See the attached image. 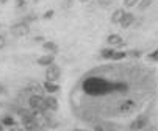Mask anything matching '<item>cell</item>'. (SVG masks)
Instances as JSON below:
<instances>
[{
	"instance_id": "cell-29",
	"label": "cell",
	"mask_w": 158,
	"mask_h": 131,
	"mask_svg": "<svg viewBox=\"0 0 158 131\" xmlns=\"http://www.w3.org/2000/svg\"><path fill=\"white\" fill-rule=\"evenodd\" d=\"M74 131H86V129H80V128H75Z\"/></svg>"
},
{
	"instance_id": "cell-17",
	"label": "cell",
	"mask_w": 158,
	"mask_h": 131,
	"mask_svg": "<svg viewBox=\"0 0 158 131\" xmlns=\"http://www.w3.org/2000/svg\"><path fill=\"white\" fill-rule=\"evenodd\" d=\"M116 50L114 49H111V47H106V49H102V52H100V55H102V58H106V59H111V56H113V53H114Z\"/></svg>"
},
{
	"instance_id": "cell-10",
	"label": "cell",
	"mask_w": 158,
	"mask_h": 131,
	"mask_svg": "<svg viewBox=\"0 0 158 131\" xmlns=\"http://www.w3.org/2000/svg\"><path fill=\"white\" fill-rule=\"evenodd\" d=\"M44 100H46L47 111H50V113H55L56 109H58V100H56L53 95H47V97H44Z\"/></svg>"
},
{
	"instance_id": "cell-32",
	"label": "cell",
	"mask_w": 158,
	"mask_h": 131,
	"mask_svg": "<svg viewBox=\"0 0 158 131\" xmlns=\"http://www.w3.org/2000/svg\"><path fill=\"white\" fill-rule=\"evenodd\" d=\"M80 2H81V3H86V2H88V0H80Z\"/></svg>"
},
{
	"instance_id": "cell-1",
	"label": "cell",
	"mask_w": 158,
	"mask_h": 131,
	"mask_svg": "<svg viewBox=\"0 0 158 131\" xmlns=\"http://www.w3.org/2000/svg\"><path fill=\"white\" fill-rule=\"evenodd\" d=\"M83 91L89 95H105L114 92V81H106L99 77H89L83 81Z\"/></svg>"
},
{
	"instance_id": "cell-21",
	"label": "cell",
	"mask_w": 158,
	"mask_h": 131,
	"mask_svg": "<svg viewBox=\"0 0 158 131\" xmlns=\"http://www.w3.org/2000/svg\"><path fill=\"white\" fill-rule=\"evenodd\" d=\"M139 0H124V6L125 8H133L135 5H138Z\"/></svg>"
},
{
	"instance_id": "cell-2",
	"label": "cell",
	"mask_w": 158,
	"mask_h": 131,
	"mask_svg": "<svg viewBox=\"0 0 158 131\" xmlns=\"http://www.w3.org/2000/svg\"><path fill=\"white\" fill-rule=\"evenodd\" d=\"M28 106L31 111H47L46 100L42 95H30L28 97Z\"/></svg>"
},
{
	"instance_id": "cell-12",
	"label": "cell",
	"mask_w": 158,
	"mask_h": 131,
	"mask_svg": "<svg viewBox=\"0 0 158 131\" xmlns=\"http://www.w3.org/2000/svg\"><path fill=\"white\" fill-rule=\"evenodd\" d=\"M42 49H44V52L52 53V55L58 53V46H56V44H55L53 41H44V44H42Z\"/></svg>"
},
{
	"instance_id": "cell-14",
	"label": "cell",
	"mask_w": 158,
	"mask_h": 131,
	"mask_svg": "<svg viewBox=\"0 0 158 131\" xmlns=\"http://www.w3.org/2000/svg\"><path fill=\"white\" fill-rule=\"evenodd\" d=\"M124 14H125V11H124L122 8L114 10V11H113V14H111V22H113V24H121Z\"/></svg>"
},
{
	"instance_id": "cell-27",
	"label": "cell",
	"mask_w": 158,
	"mask_h": 131,
	"mask_svg": "<svg viewBox=\"0 0 158 131\" xmlns=\"http://www.w3.org/2000/svg\"><path fill=\"white\" fill-rule=\"evenodd\" d=\"M149 58H150V59L158 61V50H156V52H153V53H150V55H149Z\"/></svg>"
},
{
	"instance_id": "cell-34",
	"label": "cell",
	"mask_w": 158,
	"mask_h": 131,
	"mask_svg": "<svg viewBox=\"0 0 158 131\" xmlns=\"http://www.w3.org/2000/svg\"><path fill=\"white\" fill-rule=\"evenodd\" d=\"M0 123H2V120H0Z\"/></svg>"
},
{
	"instance_id": "cell-11",
	"label": "cell",
	"mask_w": 158,
	"mask_h": 131,
	"mask_svg": "<svg viewBox=\"0 0 158 131\" xmlns=\"http://www.w3.org/2000/svg\"><path fill=\"white\" fill-rule=\"evenodd\" d=\"M53 62H55V55H52V53H47V55L38 58V64L42 66V67H47V66H50Z\"/></svg>"
},
{
	"instance_id": "cell-22",
	"label": "cell",
	"mask_w": 158,
	"mask_h": 131,
	"mask_svg": "<svg viewBox=\"0 0 158 131\" xmlns=\"http://www.w3.org/2000/svg\"><path fill=\"white\" fill-rule=\"evenodd\" d=\"M97 3L103 8H108V6H111L113 3H114V0H97Z\"/></svg>"
},
{
	"instance_id": "cell-3",
	"label": "cell",
	"mask_w": 158,
	"mask_h": 131,
	"mask_svg": "<svg viewBox=\"0 0 158 131\" xmlns=\"http://www.w3.org/2000/svg\"><path fill=\"white\" fill-rule=\"evenodd\" d=\"M28 33H30V27H28V24H25L24 20L17 22V24H14V25L11 27V34L16 36V38H24V36H27Z\"/></svg>"
},
{
	"instance_id": "cell-9",
	"label": "cell",
	"mask_w": 158,
	"mask_h": 131,
	"mask_svg": "<svg viewBox=\"0 0 158 131\" xmlns=\"http://www.w3.org/2000/svg\"><path fill=\"white\" fill-rule=\"evenodd\" d=\"M106 44H108V47H111V49H118V47L124 46V39L119 34H110L106 38Z\"/></svg>"
},
{
	"instance_id": "cell-6",
	"label": "cell",
	"mask_w": 158,
	"mask_h": 131,
	"mask_svg": "<svg viewBox=\"0 0 158 131\" xmlns=\"http://www.w3.org/2000/svg\"><path fill=\"white\" fill-rule=\"evenodd\" d=\"M25 92L30 94V95H42V97H44V86L39 84L38 81H31V83L27 84Z\"/></svg>"
},
{
	"instance_id": "cell-18",
	"label": "cell",
	"mask_w": 158,
	"mask_h": 131,
	"mask_svg": "<svg viewBox=\"0 0 158 131\" xmlns=\"http://www.w3.org/2000/svg\"><path fill=\"white\" fill-rule=\"evenodd\" d=\"M152 3H153V0H141V2L138 3V10L139 11H144L149 6H152Z\"/></svg>"
},
{
	"instance_id": "cell-7",
	"label": "cell",
	"mask_w": 158,
	"mask_h": 131,
	"mask_svg": "<svg viewBox=\"0 0 158 131\" xmlns=\"http://www.w3.org/2000/svg\"><path fill=\"white\" fill-rule=\"evenodd\" d=\"M149 125V119L147 117H144V116H141V117H138V119H135L131 123H130V131H141V129H144L146 126Z\"/></svg>"
},
{
	"instance_id": "cell-24",
	"label": "cell",
	"mask_w": 158,
	"mask_h": 131,
	"mask_svg": "<svg viewBox=\"0 0 158 131\" xmlns=\"http://www.w3.org/2000/svg\"><path fill=\"white\" fill-rule=\"evenodd\" d=\"M42 17H44V19H46V20H47V19H52V17H53V11H52V10H49V11H46V13H44V14H42Z\"/></svg>"
},
{
	"instance_id": "cell-19",
	"label": "cell",
	"mask_w": 158,
	"mask_h": 131,
	"mask_svg": "<svg viewBox=\"0 0 158 131\" xmlns=\"http://www.w3.org/2000/svg\"><path fill=\"white\" fill-rule=\"evenodd\" d=\"M127 84L125 83H119V81H114V92H125L127 91Z\"/></svg>"
},
{
	"instance_id": "cell-8",
	"label": "cell",
	"mask_w": 158,
	"mask_h": 131,
	"mask_svg": "<svg viewBox=\"0 0 158 131\" xmlns=\"http://www.w3.org/2000/svg\"><path fill=\"white\" fill-rule=\"evenodd\" d=\"M135 108H136V103H135L133 100H125V101L119 103L118 113H119V114H130V113L135 111Z\"/></svg>"
},
{
	"instance_id": "cell-31",
	"label": "cell",
	"mask_w": 158,
	"mask_h": 131,
	"mask_svg": "<svg viewBox=\"0 0 158 131\" xmlns=\"http://www.w3.org/2000/svg\"><path fill=\"white\" fill-rule=\"evenodd\" d=\"M0 2H2V3H6V2H8V0H0Z\"/></svg>"
},
{
	"instance_id": "cell-26",
	"label": "cell",
	"mask_w": 158,
	"mask_h": 131,
	"mask_svg": "<svg viewBox=\"0 0 158 131\" xmlns=\"http://www.w3.org/2000/svg\"><path fill=\"white\" fill-rule=\"evenodd\" d=\"M135 56V58H136V56H139L141 55V52H138V50H131V52H127V56Z\"/></svg>"
},
{
	"instance_id": "cell-30",
	"label": "cell",
	"mask_w": 158,
	"mask_h": 131,
	"mask_svg": "<svg viewBox=\"0 0 158 131\" xmlns=\"http://www.w3.org/2000/svg\"><path fill=\"white\" fill-rule=\"evenodd\" d=\"M74 2V0H66V3H72Z\"/></svg>"
},
{
	"instance_id": "cell-15",
	"label": "cell",
	"mask_w": 158,
	"mask_h": 131,
	"mask_svg": "<svg viewBox=\"0 0 158 131\" xmlns=\"http://www.w3.org/2000/svg\"><path fill=\"white\" fill-rule=\"evenodd\" d=\"M44 91H47L49 94H55L60 91V86L56 83H52V81H44Z\"/></svg>"
},
{
	"instance_id": "cell-13",
	"label": "cell",
	"mask_w": 158,
	"mask_h": 131,
	"mask_svg": "<svg viewBox=\"0 0 158 131\" xmlns=\"http://www.w3.org/2000/svg\"><path fill=\"white\" fill-rule=\"evenodd\" d=\"M133 22H135V16H133L131 13H125L119 25H121L122 28H128L130 25H133Z\"/></svg>"
},
{
	"instance_id": "cell-35",
	"label": "cell",
	"mask_w": 158,
	"mask_h": 131,
	"mask_svg": "<svg viewBox=\"0 0 158 131\" xmlns=\"http://www.w3.org/2000/svg\"><path fill=\"white\" fill-rule=\"evenodd\" d=\"M0 28H2V25H0Z\"/></svg>"
},
{
	"instance_id": "cell-20",
	"label": "cell",
	"mask_w": 158,
	"mask_h": 131,
	"mask_svg": "<svg viewBox=\"0 0 158 131\" xmlns=\"http://www.w3.org/2000/svg\"><path fill=\"white\" fill-rule=\"evenodd\" d=\"M127 56V52H114L111 56V59H114V61H119V59H124Z\"/></svg>"
},
{
	"instance_id": "cell-33",
	"label": "cell",
	"mask_w": 158,
	"mask_h": 131,
	"mask_svg": "<svg viewBox=\"0 0 158 131\" xmlns=\"http://www.w3.org/2000/svg\"><path fill=\"white\" fill-rule=\"evenodd\" d=\"M96 131H103V129L102 128H96Z\"/></svg>"
},
{
	"instance_id": "cell-5",
	"label": "cell",
	"mask_w": 158,
	"mask_h": 131,
	"mask_svg": "<svg viewBox=\"0 0 158 131\" xmlns=\"http://www.w3.org/2000/svg\"><path fill=\"white\" fill-rule=\"evenodd\" d=\"M20 120H22V126H24V129L25 131H36V129H39V123H38V120L33 117V114H30V116H27V117H20Z\"/></svg>"
},
{
	"instance_id": "cell-23",
	"label": "cell",
	"mask_w": 158,
	"mask_h": 131,
	"mask_svg": "<svg viewBox=\"0 0 158 131\" xmlns=\"http://www.w3.org/2000/svg\"><path fill=\"white\" fill-rule=\"evenodd\" d=\"M5 46H6V38L3 34H0V50L5 49Z\"/></svg>"
},
{
	"instance_id": "cell-25",
	"label": "cell",
	"mask_w": 158,
	"mask_h": 131,
	"mask_svg": "<svg viewBox=\"0 0 158 131\" xmlns=\"http://www.w3.org/2000/svg\"><path fill=\"white\" fill-rule=\"evenodd\" d=\"M8 131H25V129H24V126H17V125H14V126L8 128Z\"/></svg>"
},
{
	"instance_id": "cell-4",
	"label": "cell",
	"mask_w": 158,
	"mask_h": 131,
	"mask_svg": "<svg viewBox=\"0 0 158 131\" xmlns=\"http://www.w3.org/2000/svg\"><path fill=\"white\" fill-rule=\"evenodd\" d=\"M60 77H61L60 66H56V64L53 62V64H50V66H47V67H46V81L55 83V81L60 80Z\"/></svg>"
},
{
	"instance_id": "cell-28",
	"label": "cell",
	"mask_w": 158,
	"mask_h": 131,
	"mask_svg": "<svg viewBox=\"0 0 158 131\" xmlns=\"http://www.w3.org/2000/svg\"><path fill=\"white\" fill-rule=\"evenodd\" d=\"M3 94H6V87L3 84H0V95H3Z\"/></svg>"
},
{
	"instance_id": "cell-16",
	"label": "cell",
	"mask_w": 158,
	"mask_h": 131,
	"mask_svg": "<svg viewBox=\"0 0 158 131\" xmlns=\"http://www.w3.org/2000/svg\"><path fill=\"white\" fill-rule=\"evenodd\" d=\"M2 125H3V126L11 128V126H14V125H16V120L13 119V116H8V114H6V116H3V117H2Z\"/></svg>"
}]
</instances>
